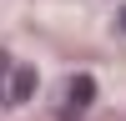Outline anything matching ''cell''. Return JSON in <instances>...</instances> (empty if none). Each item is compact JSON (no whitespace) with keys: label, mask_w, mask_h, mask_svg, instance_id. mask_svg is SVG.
<instances>
[{"label":"cell","mask_w":126,"mask_h":121,"mask_svg":"<svg viewBox=\"0 0 126 121\" xmlns=\"http://www.w3.org/2000/svg\"><path fill=\"white\" fill-rule=\"evenodd\" d=\"M5 71H10V56H5V50H0V76H5Z\"/></svg>","instance_id":"cell-3"},{"label":"cell","mask_w":126,"mask_h":121,"mask_svg":"<svg viewBox=\"0 0 126 121\" xmlns=\"http://www.w3.org/2000/svg\"><path fill=\"white\" fill-rule=\"evenodd\" d=\"M91 96H96V81H91V76H76V81H71V106L61 101V121H71V116H76V111L86 106Z\"/></svg>","instance_id":"cell-2"},{"label":"cell","mask_w":126,"mask_h":121,"mask_svg":"<svg viewBox=\"0 0 126 121\" xmlns=\"http://www.w3.org/2000/svg\"><path fill=\"white\" fill-rule=\"evenodd\" d=\"M121 30H126V10H121Z\"/></svg>","instance_id":"cell-4"},{"label":"cell","mask_w":126,"mask_h":121,"mask_svg":"<svg viewBox=\"0 0 126 121\" xmlns=\"http://www.w3.org/2000/svg\"><path fill=\"white\" fill-rule=\"evenodd\" d=\"M35 86H40L35 66H15V71H10V91H5V101H10V106H20V101L35 96Z\"/></svg>","instance_id":"cell-1"}]
</instances>
